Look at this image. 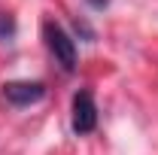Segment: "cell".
<instances>
[{"label": "cell", "mask_w": 158, "mask_h": 155, "mask_svg": "<svg viewBox=\"0 0 158 155\" xmlns=\"http://www.w3.org/2000/svg\"><path fill=\"white\" fill-rule=\"evenodd\" d=\"M43 37H46V46H49L52 58L58 61L67 73H73L76 70V43L70 40V34L55 21H43Z\"/></svg>", "instance_id": "1"}, {"label": "cell", "mask_w": 158, "mask_h": 155, "mask_svg": "<svg viewBox=\"0 0 158 155\" xmlns=\"http://www.w3.org/2000/svg\"><path fill=\"white\" fill-rule=\"evenodd\" d=\"M46 97V85L37 79H12L3 85V100L12 107H31Z\"/></svg>", "instance_id": "2"}, {"label": "cell", "mask_w": 158, "mask_h": 155, "mask_svg": "<svg viewBox=\"0 0 158 155\" xmlns=\"http://www.w3.org/2000/svg\"><path fill=\"white\" fill-rule=\"evenodd\" d=\"M73 131L79 137L82 134H91L94 128H98V103H94V97L88 88H82L73 94Z\"/></svg>", "instance_id": "3"}, {"label": "cell", "mask_w": 158, "mask_h": 155, "mask_svg": "<svg viewBox=\"0 0 158 155\" xmlns=\"http://www.w3.org/2000/svg\"><path fill=\"white\" fill-rule=\"evenodd\" d=\"M12 34H15V24H12V19L0 15V37H12Z\"/></svg>", "instance_id": "4"}, {"label": "cell", "mask_w": 158, "mask_h": 155, "mask_svg": "<svg viewBox=\"0 0 158 155\" xmlns=\"http://www.w3.org/2000/svg\"><path fill=\"white\" fill-rule=\"evenodd\" d=\"M106 3H110V0H88V6H94V9H103Z\"/></svg>", "instance_id": "5"}]
</instances>
